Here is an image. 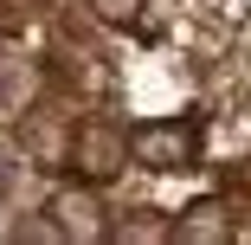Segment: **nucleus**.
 I'll list each match as a JSON object with an SVG mask.
<instances>
[{"instance_id": "423d86ee", "label": "nucleus", "mask_w": 251, "mask_h": 245, "mask_svg": "<svg viewBox=\"0 0 251 245\" xmlns=\"http://www.w3.org/2000/svg\"><path fill=\"white\" fill-rule=\"evenodd\" d=\"M110 239L116 245H168L174 239V219L161 207H135L129 219H110Z\"/></svg>"}, {"instance_id": "39448f33", "label": "nucleus", "mask_w": 251, "mask_h": 245, "mask_svg": "<svg viewBox=\"0 0 251 245\" xmlns=\"http://www.w3.org/2000/svg\"><path fill=\"white\" fill-rule=\"evenodd\" d=\"M20 149L32 155V168H65V149H71V129H65V110L39 104L26 123H20Z\"/></svg>"}, {"instance_id": "0eeeda50", "label": "nucleus", "mask_w": 251, "mask_h": 245, "mask_svg": "<svg viewBox=\"0 0 251 245\" xmlns=\"http://www.w3.org/2000/svg\"><path fill=\"white\" fill-rule=\"evenodd\" d=\"M90 13L103 20V26H116V32H142L148 0H90Z\"/></svg>"}, {"instance_id": "20e7f679", "label": "nucleus", "mask_w": 251, "mask_h": 245, "mask_svg": "<svg viewBox=\"0 0 251 245\" xmlns=\"http://www.w3.org/2000/svg\"><path fill=\"white\" fill-rule=\"evenodd\" d=\"M232 239V200L226 193H206L174 213V245H226Z\"/></svg>"}, {"instance_id": "f03ea898", "label": "nucleus", "mask_w": 251, "mask_h": 245, "mask_svg": "<svg viewBox=\"0 0 251 245\" xmlns=\"http://www.w3.org/2000/svg\"><path fill=\"white\" fill-rule=\"evenodd\" d=\"M65 168L77 174V181H116L123 168H129V136L110 123V116H77L71 123V149H65Z\"/></svg>"}, {"instance_id": "7ed1b4c3", "label": "nucleus", "mask_w": 251, "mask_h": 245, "mask_svg": "<svg viewBox=\"0 0 251 245\" xmlns=\"http://www.w3.org/2000/svg\"><path fill=\"white\" fill-rule=\"evenodd\" d=\"M45 213H52L58 239L71 245H97V239H110V207H103V193H97V181H65L52 187V200H45Z\"/></svg>"}, {"instance_id": "f257e3e1", "label": "nucleus", "mask_w": 251, "mask_h": 245, "mask_svg": "<svg viewBox=\"0 0 251 245\" xmlns=\"http://www.w3.org/2000/svg\"><path fill=\"white\" fill-rule=\"evenodd\" d=\"M129 168L148 174H180L200 168V116H148L129 129Z\"/></svg>"}, {"instance_id": "6e6552de", "label": "nucleus", "mask_w": 251, "mask_h": 245, "mask_svg": "<svg viewBox=\"0 0 251 245\" xmlns=\"http://www.w3.org/2000/svg\"><path fill=\"white\" fill-rule=\"evenodd\" d=\"M0 7H45V0H0Z\"/></svg>"}]
</instances>
